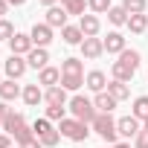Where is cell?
Here are the masks:
<instances>
[{
    "mask_svg": "<svg viewBox=\"0 0 148 148\" xmlns=\"http://www.w3.org/2000/svg\"><path fill=\"white\" fill-rule=\"evenodd\" d=\"M23 102H26V108H38L41 102H44V87L35 82V84H26L23 87V96H21Z\"/></svg>",
    "mask_w": 148,
    "mask_h": 148,
    "instance_id": "16",
    "label": "cell"
},
{
    "mask_svg": "<svg viewBox=\"0 0 148 148\" xmlns=\"http://www.w3.org/2000/svg\"><path fill=\"white\" fill-rule=\"evenodd\" d=\"M90 128H93V134H99V136L105 139V145H116V142H119L116 119H113L110 113H99V116L90 122Z\"/></svg>",
    "mask_w": 148,
    "mask_h": 148,
    "instance_id": "3",
    "label": "cell"
},
{
    "mask_svg": "<svg viewBox=\"0 0 148 148\" xmlns=\"http://www.w3.org/2000/svg\"><path fill=\"white\" fill-rule=\"evenodd\" d=\"M9 49H12V55H29L32 49H35V44H32V38L26 35V32H15V38L9 41Z\"/></svg>",
    "mask_w": 148,
    "mask_h": 148,
    "instance_id": "8",
    "label": "cell"
},
{
    "mask_svg": "<svg viewBox=\"0 0 148 148\" xmlns=\"http://www.w3.org/2000/svg\"><path fill=\"white\" fill-rule=\"evenodd\" d=\"M32 131H35V136L41 139V145L44 148H55L58 142H61V131L58 128H52V122L44 116V119H38L35 125H32Z\"/></svg>",
    "mask_w": 148,
    "mask_h": 148,
    "instance_id": "5",
    "label": "cell"
},
{
    "mask_svg": "<svg viewBox=\"0 0 148 148\" xmlns=\"http://www.w3.org/2000/svg\"><path fill=\"white\" fill-rule=\"evenodd\" d=\"M134 35H142L148 29V15H128V23H125Z\"/></svg>",
    "mask_w": 148,
    "mask_h": 148,
    "instance_id": "25",
    "label": "cell"
},
{
    "mask_svg": "<svg viewBox=\"0 0 148 148\" xmlns=\"http://www.w3.org/2000/svg\"><path fill=\"white\" fill-rule=\"evenodd\" d=\"M67 110L73 113V119H79V122H84V125H90V122L99 116V110H96L93 99H87V96H82V93H76V96L70 99Z\"/></svg>",
    "mask_w": 148,
    "mask_h": 148,
    "instance_id": "2",
    "label": "cell"
},
{
    "mask_svg": "<svg viewBox=\"0 0 148 148\" xmlns=\"http://www.w3.org/2000/svg\"><path fill=\"white\" fill-rule=\"evenodd\" d=\"M29 38H32V44L35 47H41V49H47L49 44H52V26H47V23H35L32 26V32H29Z\"/></svg>",
    "mask_w": 148,
    "mask_h": 148,
    "instance_id": "7",
    "label": "cell"
},
{
    "mask_svg": "<svg viewBox=\"0 0 148 148\" xmlns=\"http://www.w3.org/2000/svg\"><path fill=\"white\" fill-rule=\"evenodd\" d=\"M44 102H47V105H70V96H67V90L58 84V87L44 90Z\"/></svg>",
    "mask_w": 148,
    "mask_h": 148,
    "instance_id": "21",
    "label": "cell"
},
{
    "mask_svg": "<svg viewBox=\"0 0 148 148\" xmlns=\"http://www.w3.org/2000/svg\"><path fill=\"white\" fill-rule=\"evenodd\" d=\"M134 73H136V70H134V67H131V64H125V61H122V58H119V61H113V64H110V76H113V79H116V82H125V84H128V82H131V79H134Z\"/></svg>",
    "mask_w": 148,
    "mask_h": 148,
    "instance_id": "17",
    "label": "cell"
},
{
    "mask_svg": "<svg viewBox=\"0 0 148 148\" xmlns=\"http://www.w3.org/2000/svg\"><path fill=\"white\" fill-rule=\"evenodd\" d=\"M6 3H9V6H23L26 0H6Z\"/></svg>",
    "mask_w": 148,
    "mask_h": 148,
    "instance_id": "42",
    "label": "cell"
},
{
    "mask_svg": "<svg viewBox=\"0 0 148 148\" xmlns=\"http://www.w3.org/2000/svg\"><path fill=\"white\" fill-rule=\"evenodd\" d=\"M84 84H87V90H93V93H105L108 90V76L102 70H90L87 76H84Z\"/></svg>",
    "mask_w": 148,
    "mask_h": 148,
    "instance_id": "14",
    "label": "cell"
},
{
    "mask_svg": "<svg viewBox=\"0 0 148 148\" xmlns=\"http://www.w3.org/2000/svg\"><path fill=\"white\" fill-rule=\"evenodd\" d=\"M61 76H84V61L82 58H64L61 61Z\"/></svg>",
    "mask_w": 148,
    "mask_h": 148,
    "instance_id": "20",
    "label": "cell"
},
{
    "mask_svg": "<svg viewBox=\"0 0 148 148\" xmlns=\"http://www.w3.org/2000/svg\"><path fill=\"white\" fill-rule=\"evenodd\" d=\"M12 38H15V26H12V21L0 18V41H12Z\"/></svg>",
    "mask_w": 148,
    "mask_h": 148,
    "instance_id": "34",
    "label": "cell"
},
{
    "mask_svg": "<svg viewBox=\"0 0 148 148\" xmlns=\"http://www.w3.org/2000/svg\"><path fill=\"white\" fill-rule=\"evenodd\" d=\"M9 102H0V131H3V125H6V116H9Z\"/></svg>",
    "mask_w": 148,
    "mask_h": 148,
    "instance_id": "37",
    "label": "cell"
},
{
    "mask_svg": "<svg viewBox=\"0 0 148 148\" xmlns=\"http://www.w3.org/2000/svg\"><path fill=\"white\" fill-rule=\"evenodd\" d=\"M47 119H49V122L67 119V105H47Z\"/></svg>",
    "mask_w": 148,
    "mask_h": 148,
    "instance_id": "31",
    "label": "cell"
},
{
    "mask_svg": "<svg viewBox=\"0 0 148 148\" xmlns=\"http://www.w3.org/2000/svg\"><path fill=\"white\" fill-rule=\"evenodd\" d=\"M3 70H6V79L18 82V79H23V73L29 70V64H26V58H23V55H9V58H6V64H3Z\"/></svg>",
    "mask_w": 148,
    "mask_h": 148,
    "instance_id": "6",
    "label": "cell"
},
{
    "mask_svg": "<svg viewBox=\"0 0 148 148\" xmlns=\"http://www.w3.org/2000/svg\"><path fill=\"white\" fill-rule=\"evenodd\" d=\"M38 3H41V6H47V9H52V6L58 3V0H38Z\"/></svg>",
    "mask_w": 148,
    "mask_h": 148,
    "instance_id": "40",
    "label": "cell"
},
{
    "mask_svg": "<svg viewBox=\"0 0 148 148\" xmlns=\"http://www.w3.org/2000/svg\"><path fill=\"white\" fill-rule=\"evenodd\" d=\"M26 64H29L32 70H38V73H41L44 67H49V52H47V49H41V47H35V49L26 55Z\"/></svg>",
    "mask_w": 148,
    "mask_h": 148,
    "instance_id": "18",
    "label": "cell"
},
{
    "mask_svg": "<svg viewBox=\"0 0 148 148\" xmlns=\"http://www.w3.org/2000/svg\"><path fill=\"white\" fill-rule=\"evenodd\" d=\"M0 148H12V136L9 134H0Z\"/></svg>",
    "mask_w": 148,
    "mask_h": 148,
    "instance_id": "38",
    "label": "cell"
},
{
    "mask_svg": "<svg viewBox=\"0 0 148 148\" xmlns=\"http://www.w3.org/2000/svg\"><path fill=\"white\" fill-rule=\"evenodd\" d=\"M67 18H70V15H67L64 6H52V9H47V21H44V23L52 26V29H64V26H67Z\"/></svg>",
    "mask_w": 148,
    "mask_h": 148,
    "instance_id": "15",
    "label": "cell"
},
{
    "mask_svg": "<svg viewBox=\"0 0 148 148\" xmlns=\"http://www.w3.org/2000/svg\"><path fill=\"white\" fill-rule=\"evenodd\" d=\"M108 21H110L113 26H125V23H128V12H125L122 6H110V12H108Z\"/></svg>",
    "mask_w": 148,
    "mask_h": 148,
    "instance_id": "30",
    "label": "cell"
},
{
    "mask_svg": "<svg viewBox=\"0 0 148 148\" xmlns=\"http://www.w3.org/2000/svg\"><path fill=\"white\" fill-rule=\"evenodd\" d=\"M38 84H41L44 90L58 87V84H61V70H58V67H44V70L38 73Z\"/></svg>",
    "mask_w": 148,
    "mask_h": 148,
    "instance_id": "13",
    "label": "cell"
},
{
    "mask_svg": "<svg viewBox=\"0 0 148 148\" xmlns=\"http://www.w3.org/2000/svg\"><path fill=\"white\" fill-rule=\"evenodd\" d=\"M18 148H44V145H41V139H38V136H29V139H23Z\"/></svg>",
    "mask_w": 148,
    "mask_h": 148,
    "instance_id": "36",
    "label": "cell"
},
{
    "mask_svg": "<svg viewBox=\"0 0 148 148\" xmlns=\"http://www.w3.org/2000/svg\"><path fill=\"white\" fill-rule=\"evenodd\" d=\"M119 58H122V61H125V64H131V67H134V70H139V61H142V55H139V52H136V49H125V52H122V55H119Z\"/></svg>",
    "mask_w": 148,
    "mask_h": 148,
    "instance_id": "33",
    "label": "cell"
},
{
    "mask_svg": "<svg viewBox=\"0 0 148 148\" xmlns=\"http://www.w3.org/2000/svg\"><path fill=\"white\" fill-rule=\"evenodd\" d=\"M82 84H84V76H61V87L67 93H79Z\"/></svg>",
    "mask_w": 148,
    "mask_h": 148,
    "instance_id": "26",
    "label": "cell"
},
{
    "mask_svg": "<svg viewBox=\"0 0 148 148\" xmlns=\"http://www.w3.org/2000/svg\"><path fill=\"white\" fill-rule=\"evenodd\" d=\"M134 148H148V131H145V128L134 136Z\"/></svg>",
    "mask_w": 148,
    "mask_h": 148,
    "instance_id": "35",
    "label": "cell"
},
{
    "mask_svg": "<svg viewBox=\"0 0 148 148\" xmlns=\"http://www.w3.org/2000/svg\"><path fill=\"white\" fill-rule=\"evenodd\" d=\"M18 96H23V87L21 84H15L12 79L0 82V102H15Z\"/></svg>",
    "mask_w": 148,
    "mask_h": 148,
    "instance_id": "19",
    "label": "cell"
},
{
    "mask_svg": "<svg viewBox=\"0 0 148 148\" xmlns=\"http://www.w3.org/2000/svg\"><path fill=\"white\" fill-rule=\"evenodd\" d=\"M61 41H64V44H70V47H82L84 35H82V29H79V26H70V23H67V26L61 29Z\"/></svg>",
    "mask_w": 148,
    "mask_h": 148,
    "instance_id": "24",
    "label": "cell"
},
{
    "mask_svg": "<svg viewBox=\"0 0 148 148\" xmlns=\"http://www.w3.org/2000/svg\"><path fill=\"white\" fill-rule=\"evenodd\" d=\"M108 93H110L116 102H125V99H131V87H128L125 82H116V79H110V82H108Z\"/></svg>",
    "mask_w": 148,
    "mask_h": 148,
    "instance_id": "22",
    "label": "cell"
},
{
    "mask_svg": "<svg viewBox=\"0 0 148 148\" xmlns=\"http://www.w3.org/2000/svg\"><path fill=\"white\" fill-rule=\"evenodd\" d=\"M61 6L67 9V15H84V9H87V0H61Z\"/></svg>",
    "mask_w": 148,
    "mask_h": 148,
    "instance_id": "29",
    "label": "cell"
},
{
    "mask_svg": "<svg viewBox=\"0 0 148 148\" xmlns=\"http://www.w3.org/2000/svg\"><path fill=\"white\" fill-rule=\"evenodd\" d=\"M58 131H61V136L70 139V142H84V139L90 136V125H84V122H79V119H73V116L61 119V122H58Z\"/></svg>",
    "mask_w": 148,
    "mask_h": 148,
    "instance_id": "4",
    "label": "cell"
},
{
    "mask_svg": "<svg viewBox=\"0 0 148 148\" xmlns=\"http://www.w3.org/2000/svg\"><path fill=\"white\" fill-rule=\"evenodd\" d=\"M105 148H131L128 142H116V145H105Z\"/></svg>",
    "mask_w": 148,
    "mask_h": 148,
    "instance_id": "41",
    "label": "cell"
},
{
    "mask_svg": "<svg viewBox=\"0 0 148 148\" xmlns=\"http://www.w3.org/2000/svg\"><path fill=\"white\" fill-rule=\"evenodd\" d=\"M87 9L93 15H108L110 12V0H87Z\"/></svg>",
    "mask_w": 148,
    "mask_h": 148,
    "instance_id": "32",
    "label": "cell"
},
{
    "mask_svg": "<svg viewBox=\"0 0 148 148\" xmlns=\"http://www.w3.org/2000/svg\"><path fill=\"white\" fill-rule=\"evenodd\" d=\"M79 29H82L84 38H99V32H102L99 15H82V18H79Z\"/></svg>",
    "mask_w": 148,
    "mask_h": 148,
    "instance_id": "10",
    "label": "cell"
},
{
    "mask_svg": "<svg viewBox=\"0 0 148 148\" xmlns=\"http://www.w3.org/2000/svg\"><path fill=\"white\" fill-rule=\"evenodd\" d=\"M116 131H119V136L134 139V136L142 131V122H139L136 116H122V119H116Z\"/></svg>",
    "mask_w": 148,
    "mask_h": 148,
    "instance_id": "9",
    "label": "cell"
},
{
    "mask_svg": "<svg viewBox=\"0 0 148 148\" xmlns=\"http://www.w3.org/2000/svg\"><path fill=\"white\" fill-rule=\"evenodd\" d=\"M142 128H145V131H148V119H145V122H142Z\"/></svg>",
    "mask_w": 148,
    "mask_h": 148,
    "instance_id": "43",
    "label": "cell"
},
{
    "mask_svg": "<svg viewBox=\"0 0 148 148\" xmlns=\"http://www.w3.org/2000/svg\"><path fill=\"white\" fill-rule=\"evenodd\" d=\"M131 116H136L139 122L148 119V96H136V99H134V113H131Z\"/></svg>",
    "mask_w": 148,
    "mask_h": 148,
    "instance_id": "27",
    "label": "cell"
},
{
    "mask_svg": "<svg viewBox=\"0 0 148 148\" xmlns=\"http://www.w3.org/2000/svg\"><path fill=\"white\" fill-rule=\"evenodd\" d=\"M102 44H105V52H110V55H122L128 47H125V35L122 32H108V38H102Z\"/></svg>",
    "mask_w": 148,
    "mask_h": 148,
    "instance_id": "11",
    "label": "cell"
},
{
    "mask_svg": "<svg viewBox=\"0 0 148 148\" xmlns=\"http://www.w3.org/2000/svg\"><path fill=\"white\" fill-rule=\"evenodd\" d=\"M93 105H96V110H99V113H110L119 102H116V99L105 90V93H96V96H93Z\"/></svg>",
    "mask_w": 148,
    "mask_h": 148,
    "instance_id": "23",
    "label": "cell"
},
{
    "mask_svg": "<svg viewBox=\"0 0 148 148\" xmlns=\"http://www.w3.org/2000/svg\"><path fill=\"white\" fill-rule=\"evenodd\" d=\"M3 134H9L18 145L23 142V139H29V136H35V131L26 125V116L21 113V110H9V116H6V125H3Z\"/></svg>",
    "mask_w": 148,
    "mask_h": 148,
    "instance_id": "1",
    "label": "cell"
},
{
    "mask_svg": "<svg viewBox=\"0 0 148 148\" xmlns=\"http://www.w3.org/2000/svg\"><path fill=\"white\" fill-rule=\"evenodd\" d=\"M82 55H84L87 61L102 58V55H105V44H102V38H84V41H82Z\"/></svg>",
    "mask_w": 148,
    "mask_h": 148,
    "instance_id": "12",
    "label": "cell"
},
{
    "mask_svg": "<svg viewBox=\"0 0 148 148\" xmlns=\"http://www.w3.org/2000/svg\"><path fill=\"white\" fill-rule=\"evenodd\" d=\"M6 12H9V3H6V0H0V18H3Z\"/></svg>",
    "mask_w": 148,
    "mask_h": 148,
    "instance_id": "39",
    "label": "cell"
},
{
    "mask_svg": "<svg viewBox=\"0 0 148 148\" xmlns=\"http://www.w3.org/2000/svg\"><path fill=\"white\" fill-rule=\"evenodd\" d=\"M122 9H125L128 15H145L148 0H122Z\"/></svg>",
    "mask_w": 148,
    "mask_h": 148,
    "instance_id": "28",
    "label": "cell"
}]
</instances>
